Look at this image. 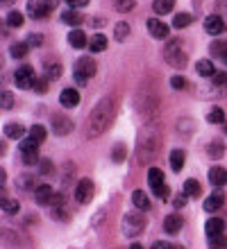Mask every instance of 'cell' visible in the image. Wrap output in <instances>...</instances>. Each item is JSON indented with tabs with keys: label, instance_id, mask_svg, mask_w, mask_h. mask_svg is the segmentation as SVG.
I'll list each match as a JSON object with an SVG mask.
<instances>
[{
	"label": "cell",
	"instance_id": "6da1fadb",
	"mask_svg": "<svg viewBox=\"0 0 227 249\" xmlns=\"http://www.w3.org/2000/svg\"><path fill=\"white\" fill-rule=\"evenodd\" d=\"M111 118H114V100H111V98H103L96 107H93V109H91L89 118H86L84 136L89 138V141H93V138H98V136H103L104 131H107V127H109Z\"/></svg>",
	"mask_w": 227,
	"mask_h": 249
},
{
	"label": "cell",
	"instance_id": "7a4b0ae2",
	"mask_svg": "<svg viewBox=\"0 0 227 249\" xmlns=\"http://www.w3.org/2000/svg\"><path fill=\"white\" fill-rule=\"evenodd\" d=\"M159 147H162V134L155 124H150L136 138V163L145 165L150 161H155L159 154Z\"/></svg>",
	"mask_w": 227,
	"mask_h": 249
},
{
	"label": "cell",
	"instance_id": "3957f363",
	"mask_svg": "<svg viewBox=\"0 0 227 249\" xmlns=\"http://www.w3.org/2000/svg\"><path fill=\"white\" fill-rule=\"evenodd\" d=\"M164 59L173 68H184L186 66V53H184V43L182 39H170L164 48Z\"/></svg>",
	"mask_w": 227,
	"mask_h": 249
},
{
	"label": "cell",
	"instance_id": "277c9868",
	"mask_svg": "<svg viewBox=\"0 0 227 249\" xmlns=\"http://www.w3.org/2000/svg\"><path fill=\"white\" fill-rule=\"evenodd\" d=\"M145 224H148V220H145V215H143V213H139V211L127 213V215L123 217V233L127 238L141 236L143 229H145Z\"/></svg>",
	"mask_w": 227,
	"mask_h": 249
},
{
	"label": "cell",
	"instance_id": "5b68a950",
	"mask_svg": "<svg viewBox=\"0 0 227 249\" xmlns=\"http://www.w3.org/2000/svg\"><path fill=\"white\" fill-rule=\"evenodd\" d=\"M73 75H75V82L80 86H84L93 75H96V61L91 59V57H80L75 61V68H73Z\"/></svg>",
	"mask_w": 227,
	"mask_h": 249
},
{
	"label": "cell",
	"instance_id": "8992f818",
	"mask_svg": "<svg viewBox=\"0 0 227 249\" xmlns=\"http://www.w3.org/2000/svg\"><path fill=\"white\" fill-rule=\"evenodd\" d=\"M57 0H27V16L30 18H45L55 9Z\"/></svg>",
	"mask_w": 227,
	"mask_h": 249
},
{
	"label": "cell",
	"instance_id": "52a82bcc",
	"mask_svg": "<svg viewBox=\"0 0 227 249\" xmlns=\"http://www.w3.org/2000/svg\"><path fill=\"white\" fill-rule=\"evenodd\" d=\"M19 150H21V161L25 165H34V163H39L41 159H39V145L34 143L32 138H23L19 145Z\"/></svg>",
	"mask_w": 227,
	"mask_h": 249
},
{
	"label": "cell",
	"instance_id": "ba28073f",
	"mask_svg": "<svg viewBox=\"0 0 227 249\" xmlns=\"http://www.w3.org/2000/svg\"><path fill=\"white\" fill-rule=\"evenodd\" d=\"M14 82H16V86L19 89H34V82H37V77H34V68L32 66H19L16 68V72H14Z\"/></svg>",
	"mask_w": 227,
	"mask_h": 249
},
{
	"label": "cell",
	"instance_id": "9c48e42d",
	"mask_svg": "<svg viewBox=\"0 0 227 249\" xmlns=\"http://www.w3.org/2000/svg\"><path fill=\"white\" fill-rule=\"evenodd\" d=\"M73 129H75V123L68 116H64V113H55L52 116V131L57 136H68Z\"/></svg>",
	"mask_w": 227,
	"mask_h": 249
},
{
	"label": "cell",
	"instance_id": "30bf717a",
	"mask_svg": "<svg viewBox=\"0 0 227 249\" xmlns=\"http://www.w3.org/2000/svg\"><path fill=\"white\" fill-rule=\"evenodd\" d=\"M73 195H75L78 204H89L93 199V181L91 179H80L75 190H73Z\"/></svg>",
	"mask_w": 227,
	"mask_h": 249
},
{
	"label": "cell",
	"instance_id": "8fae6325",
	"mask_svg": "<svg viewBox=\"0 0 227 249\" xmlns=\"http://www.w3.org/2000/svg\"><path fill=\"white\" fill-rule=\"evenodd\" d=\"M52 211L50 215L52 220H68V202H66V195H55V199H52Z\"/></svg>",
	"mask_w": 227,
	"mask_h": 249
},
{
	"label": "cell",
	"instance_id": "7c38bea8",
	"mask_svg": "<svg viewBox=\"0 0 227 249\" xmlns=\"http://www.w3.org/2000/svg\"><path fill=\"white\" fill-rule=\"evenodd\" d=\"M205 32L211 34V36H218V34L227 32V23L218 16V14H211V16L205 18Z\"/></svg>",
	"mask_w": 227,
	"mask_h": 249
},
{
	"label": "cell",
	"instance_id": "4fadbf2b",
	"mask_svg": "<svg viewBox=\"0 0 227 249\" xmlns=\"http://www.w3.org/2000/svg\"><path fill=\"white\" fill-rule=\"evenodd\" d=\"M225 220H221V217H209L207 222H205V233H207V238H218V236H225L227 229Z\"/></svg>",
	"mask_w": 227,
	"mask_h": 249
},
{
	"label": "cell",
	"instance_id": "5bb4252c",
	"mask_svg": "<svg viewBox=\"0 0 227 249\" xmlns=\"http://www.w3.org/2000/svg\"><path fill=\"white\" fill-rule=\"evenodd\" d=\"M148 30H150V34H152V39H168V34H170V27L159 18H150Z\"/></svg>",
	"mask_w": 227,
	"mask_h": 249
},
{
	"label": "cell",
	"instance_id": "9a60e30c",
	"mask_svg": "<svg viewBox=\"0 0 227 249\" xmlns=\"http://www.w3.org/2000/svg\"><path fill=\"white\" fill-rule=\"evenodd\" d=\"M34 199H37V204H41V206H48V204H52V199H55V190L48 184L37 186V188H34Z\"/></svg>",
	"mask_w": 227,
	"mask_h": 249
},
{
	"label": "cell",
	"instance_id": "2e32d148",
	"mask_svg": "<svg viewBox=\"0 0 227 249\" xmlns=\"http://www.w3.org/2000/svg\"><path fill=\"white\" fill-rule=\"evenodd\" d=\"M182 227H184V220H182L180 213H170V215H166V220H164V231H166L168 236L180 233Z\"/></svg>",
	"mask_w": 227,
	"mask_h": 249
},
{
	"label": "cell",
	"instance_id": "e0dca14e",
	"mask_svg": "<svg viewBox=\"0 0 227 249\" xmlns=\"http://www.w3.org/2000/svg\"><path fill=\"white\" fill-rule=\"evenodd\" d=\"M209 184L216 186V188L227 186V168H223V165H214V168L209 170Z\"/></svg>",
	"mask_w": 227,
	"mask_h": 249
},
{
	"label": "cell",
	"instance_id": "ac0fdd59",
	"mask_svg": "<svg viewBox=\"0 0 227 249\" xmlns=\"http://www.w3.org/2000/svg\"><path fill=\"white\" fill-rule=\"evenodd\" d=\"M59 102L64 109H75L80 105V93L75 89H64V91L59 93Z\"/></svg>",
	"mask_w": 227,
	"mask_h": 249
},
{
	"label": "cell",
	"instance_id": "d6986e66",
	"mask_svg": "<svg viewBox=\"0 0 227 249\" xmlns=\"http://www.w3.org/2000/svg\"><path fill=\"white\" fill-rule=\"evenodd\" d=\"M2 131H5V138H14V141H19V138H23L25 136V131H30V129H25L21 123H7L5 127H2Z\"/></svg>",
	"mask_w": 227,
	"mask_h": 249
},
{
	"label": "cell",
	"instance_id": "ffe728a7",
	"mask_svg": "<svg viewBox=\"0 0 227 249\" xmlns=\"http://www.w3.org/2000/svg\"><path fill=\"white\" fill-rule=\"evenodd\" d=\"M68 43H71L75 50H82V48L89 46V39H86V34L82 30H71L68 32Z\"/></svg>",
	"mask_w": 227,
	"mask_h": 249
},
{
	"label": "cell",
	"instance_id": "44dd1931",
	"mask_svg": "<svg viewBox=\"0 0 227 249\" xmlns=\"http://www.w3.org/2000/svg\"><path fill=\"white\" fill-rule=\"evenodd\" d=\"M225 204V195L223 193H214V195H209L207 199H205V211L207 213H214V211H218Z\"/></svg>",
	"mask_w": 227,
	"mask_h": 249
},
{
	"label": "cell",
	"instance_id": "7402d4cb",
	"mask_svg": "<svg viewBox=\"0 0 227 249\" xmlns=\"http://www.w3.org/2000/svg\"><path fill=\"white\" fill-rule=\"evenodd\" d=\"M173 7H175V0H155L152 2V12L157 16H166V14L173 12Z\"/></svg>",
	"mask_w": 227,
	"mask_h": 249
},
{
	"label": "cell",
	"instance_id": "603a6c76",
	"mask_svg": "<svg viewBox=\"0 0 227 249\" xmlns=\"http://www.w3.org/2000/svg\"><path fill=\"white\" fill-rule=\"evenodd\" d=\"M148 184H150V188L152 190H157V188H162L166 181H164V172L159 170V168H150L148 170Z\"/></svg>",
	"mask_w": 227,
	"mask_h": 249
},
{
	"label": "cell",
	"instance_id": "cb8c5ba5",
	"mask_svg": "<svg viewBox=\"0 0 227 249\" xmlns=\"http://www.w3.org/2000/svg\"><path fill=\"white\" fill-rule=\"evenodd\" d=\"M195 71H198V75H202V77H214L216 75V68L214 64L209 59H200L198 64H195Z\"/></svg>",
	"mask_w": 227,
	"mask_h": 249
},
{
	"label": "cell",
	"instance_id": "d4e9b609",
	"mask_svg": "<svg viewBox=\"0 0 227 249\" xmlns=\"http://www.w3.org/2000/svg\"><path fill=\"white\" fill-rule=\"evenodd\" d=\"M45 134H48V131H45L43 124H32V127H30V131H27V138H32L37 145H41L45 141Z\"/></svg>",
	"mask_w": 227,
	"mask_h": 249
},
{
	"label": "cell",
	"instance_id": "484cf974",
	"mask_svg": "<svg viewBox=\"0 0 227 249\" xmlns=\"http://www.w3.org/2000/svg\"><path fill=\"white\" fill-rule=\"evenodd\" d=\"M184 161H186L184 150H173L170 152V168H173L175 172H180L182 168H184Z\"/></svg>",
	"mask_w": 227,
	"mask_h": 249
},
{
	"label": "cell",
	"instance_id": "4316f807",
	"mask_svg": "<svg viewBox=\"0 0 227 249\" xmlns=\"http://www.w3.org/2000/svg\"><path fill=\"white\" fill-rule=\"evenodd\" d=\"M223 152H225V143H223L221 138H216V141H211V143L207 145V154L209 159H221Z\"/></svg>",
	"mask_w": 227,
	"mask_h": 249
},
{
	"label": "cell",
	"instance_id": "83f0119b",
	"mask_svg": "<svg viewBox=\"0 0 227 249\" xmlns=\"http://www.w3.org/2000/svg\"><path fill=\"white\" fill-rule=\"evenodd\" d=\"M89 48H91V53H103L104 48H107V36L104 34H93L89 39Z\"/></svg>",
	"mask_w": 227,
	"mask_h": 249
},
{
	"label": "cell",
	"instance_id": "f1b7e54d",
	"mask_svg": "<svg viewBox=\"0 0 227 249\" xmlns=\"http://www.w3.org/2000/svg\"><path fill=\"white\" fill-rule=\"evenodd\" d=\"M132 202H134L136 209H141V211L150 209V199H148V195H145L143 190H134V193H132Z\"/></svg>",
	"mask_w": 227,
	"mask_h": 249
},
{
	"label": "cell",
	"instance_id": "f546056e",
	"mask_svg": "<svg viewBox=\"0 0 227 249\" xmlns=\"http://www.w3.org/2000/svg\"><path fill=\"white\" fill-rule=\"evenodd\" d=\"M184 193H186L191 199H195V197H200L202 188H200V181H195V179H186L184 181Z\"/></svg>",
	"mask_w": 227,
	"mask_h": 249
},
{
	"label": "cell",
	"instance_id": "4dcf8cb0",
	"mask_svg": "<svg viewBox=\"0 0 227 249\" xmlns=\"http://www.w3.org/2000/svg\"><path fill=\"white\" fill-rule=\"evenodd\" d=\"M62 20H64L66 25H80V23H82V14L80 12H75V9H68V12H64L62 14Z\"/></svg>",
	"mask_w": 227,
	"mask_h": 249
},
{
	"label": "cell",
	"instance_id": "1f68e13d",
	"mask_svg": "<svg viewBox=\"0 0 227 249\" xmlns=\"http://www.w3.org/2000/svg\"><path fill=\"white\" fill-rule=\"evenodd\" d=\"M207 120L211 124H225V111H223L221 107H214V109L207 113Z\"/></svg>",
	"mask_w": 227,
	"mask_h": 249
},
{
	"label": "cell",
	"instance_id": "d6a6232c",
	"mask_svg": "<svg viewBox=\"0 0 227 249\" xmlns=\"http://www.w3.org/2000/svg\"><path fill=\"white\" fill-rule=\"evenodd\" d=\"M127 36H130V25H127V23H116V25H114V39L125 41Z\"/></svg>",
	"mask_w": 227,
	"mask_h": 249
},
{
	"label": "cell",
	"instance_id": "836d02e7",
	"mask_svg": "<svg viewBox=\"0 0 227 249\" xmlns=\"http://www.w3.org/2000/svg\"><path fill=\"white\" fill-rule=\"evenodd\" d=\"M5 23L9 27H21L23 23H25V16H23L21 12H9L7 14V18H5Z\"/></svg>",
	"mask_w": 227,
	"mask_h": 249
},
{
	"label": "cell",
	"instance_id": "e575fe53",
	"mask_svg": "<svg viewBox=\"0 0 227 249\" xmlns=\"http://www.w3.org/2000/svg\"><path fill=\"white\" fill-rule=\"evenodd\" d=\"M209 53L214 54V57H223V59H225L227 57V43L225 41H214V43L209 46Z\"/></svg>",
	"mask_w": 227,
	"mask_h": 249
},
{
	"label": "cell",
	"instance_id": "d590c367",
	"mask_svg": "<svg viewBox=\"0 0 227 249\" xmlns=\"http://www.w3.org/2000/svg\"><path fill=\"white\" fill-rule=\"evenodd\" d=\"M2 211H5L7 215H16L21 211V204L16 202V199H7V197H2Z\"/></svg>",
	"mask_w": 227,
	"mask_h": 249
},
{
	"label": "cell",
	"instance_id": "8d00e7d4",
	"mask_svg": "<svg viewBox=\"0 0 227 249\" xmlns=\"http://www.w3.org/2000/svg\"><path fill=\"white\" fill-rule=\"evenodd\" d=\"M27 41H21V43H14L12 46V50H9V54H12L14 59H21V57H25L27 54Z\"/></svg>",
	"mask_w": 227,
	"mask_h": 249
},
{
	"label": "cell",
	"instance_id": "74e56055",
	"mask_svg": "<svg viewBox=\"0 0 227 249\" xmlns=\"http://www.w3.org/2000/svg\"><path fill=\"white\" fill-rule=\"evenodd\" d=\"M191 14H175V18H173V27H175V30H182V27H186V25H191Z\"/></svg>",
	"mask_w": 227,
	"mask_h": 249
},
{
	"label": "cell",
	"instance_id": "f35d334b",
	"mask_svg": "<svg viewBox=\"0 0 227 249\" xmlns=\"http://www.w3.org/2000/svg\"><path fill=\"white\" fill-rule=\"evenodd\" d=\"M136 5V0H116V12L125 14V12H132Z\"/></svg>",
	"mask_w": 227,
	"mask_h": 249
},
{
	"label": "cell",
	"instance_id": "ab89813d",
	"mask_svg": "<svg viewBox=\"0 0 227 249\" xmlns=\"http://www.w3.org/2000/svg\"><path fill=\"white\" fill-rule=\"evenodd\" d=\"M62 75V66L59 64H48L45 66V77L48 79H57Z\"/></svg>",
	"mask_w": 227,
	"mask_h": 249
},
{
	"label": "cell",
	"instance_id": "60d3db41",
	"mask_svg": "<svg viewBox=\"0 0 227 249\" xmlns=\"http://www.w3.org/2000/svg\"><path fill=\"white\" fill-rule=\"evenodd\" d=\"M39 172L43 175V177H52V175H55V170H52V163L48 161V159H41V161H39Z\"/></svg>",
	"mask_w": 227,
	"mask_h": 249
},
{
	"label": "cell",
	"instance_id": "b9f144b4",
	"mask_svg": "<svg viewBox=\"0 0 227 249\" xmlns=\"http://www.w3.org/2000/svg\"><path fill=\"white\" fill-rule=\"evenodd\" d=\"M111 157H114V161H116V163H123L125 157H127V150H125V145H116Z\"/></svg>",
	"mask_w": 227,
	"mask_h": 249
},
{
	"label": "cell",
	"instance_id": "7bdbcfd3",
	"mask_svg": "<svg viewBox=\"0 0 227 249\" xmlns=\"http://www.w3.org/2000/svg\"><path fill=\"white\" fill-rule=\"evenodd\" d=\"M0 107H2V109H12L14 107V95L9 91H2V95H0Z\"/></svg>",
	"mask_w": 227,
	"mask_h": 249
},
{
	"label": "cell",
	"instance_id": "ee69618b",
	"mask_svg": "<svg viewBox=\"0 0 227 249\" xmlns=\"http://www.w3.org/2000/svg\"><path fill=\"white\" fill-rule=\"evenodd\" d=\"M170 86H173L175 91H184L188 86V82L184 77H180V75H175V77H170Z\"/></svg>",
	"mask_w": 227,
	"mask_h": 249
},
{
	"label": "cell",
	"instance_id": "f6af8a7d",
	"mask_svg": "<svg viewBox=\"0 0 227 249\" xmlns=\"http://www.w3.org/2000/svg\"><path fill=\"white\" fill-rule=\"evenodd\" d=\"M19 188H25V190L37 188V186H34V175H25V177H21L19 179Z\"/></svg>",
	"mask_w": 227,
	"mask_h": 249
},
{
	"label": "cell",
	"instance_id": "bcb514c9",
	"mask_svg": "<svg viewBox=\"0 0 227 249\" xmlns=\"http://www.w3.org/2000/svg\"><path fill=\"white\" fill-rule=\"evenodd\" d=\"M48 82H50L48 77H37V82H34V91H37V93H45V91H48Z\"/></svg>",
	"mask_w": 227,
	"mask_h": 249
},
{
	"label": "cell",
	"instance_id": "7dc6e473",
	"mask_svg": "<svg viewBox=\"0 0 227 249\" xmlns=\"http://www.w3.org/2000/svg\"><path fill=\"white\" fill-rule=\"evenodd\" d=\"M188 199H191V197H188L186 193H184V195H177V197H175V202H173V206H175V211L184 209V206H186V204H188Z\"/></svg>",
	"mask_w": 227,
	"mask_h": 249
},
{
	"label": "cell",
	"instance_id": "c3c4849f",
	"mask_svg": "<svg viewBox=\"0 0 227 249\" xmlns=\"http://www.w3.org/2000/svg\"><path fill=\"white\" fill-rule=\"evenodd\" d=\"M155 195L159 197V199H164V202H168V199H170V188H168L166 184H164L162 188H157V190H155Z\"/></svg>",
	"mask_w": 227,
	"mask_h": 249
},
{
	"label": "cell",
	"instance_id": "681fc988",
	"mask_svg": "<svg viewBox=\"0 0 227 249\" xmlns=\"http://www.w3.org/2000/svg\"><path fill=\"white\" fill-rule=\"evenodd\" d=\"M211 79H214V86H216V89H218V86H225V84H227V75H225V72H216Z\"/></svg>",
	"mask_w": 227,
	"mask_h": 249
},
{
	"label": "cell",
	"instance_id": "f907efd6",
	"mask_svg": "<svg viewBox=\"0 0 227 249\" xmlns=\"http://www.w3.org/2000/svg\"><path fill=\"white\" fill-rule=\"evenodd\" d=\"M43 43V36L41 34H30L27 36V46H41Z\"/></svg>",
	"mask_w": 227,
	"mask_h": 249
},
{
	"label": "cell",
	"instance_id": "816d5d0a",
	"mask_svg": "<svg viewBox=\"0 0 227 249\" xmlns=\"http://www.w3.org/2000/svg\"><path fill=\"white\" fill-rule=\"evenodd\" d=\"M71 9H80V7H86L89 5V0H66Z\"/></svg>",
	"mask_w": 227,
	"mask_h": 249
},
{
	"label": "cell",
	"instance_id": "f5cc1de1",
	"mask_svg": "<svg viewBox=\"0 0 227 249\" xmlns=\"http://www.w3.org/2000/svg\"><path fill=\"white\" fill-rule=\"evenodd\" d=\"M170 243H164V240H157L155 245H152V249H168Z\"/></svg>",
	"mask_w": 227,
	"mask_h": 249
},
{
	"label": "cell",
	"instance_id": "db71d44e",
	"mask_svg": "<svg viewBox=\"0 0 227 249\" xmlns=\"http://www.w3.org/2000/svg\"><path fill=\"white\" fill-rule=\"evenodd\" d=\"M127 249H143V245H136V243H134V245H130Z\"/></svg>",
	"mask_w": 227,
	"mask_h": 249
},
{
	"label": "cell",
	"instance_id": "11a10c76",
	"mask_svg": "<svg viewBox=\"0 0 227 249\" xmlns=\"http://www.w3.org/2000/svg\"><path fill=\"white\" fill-rule=\"evenodd\" d=\"M168 249H184V247H182V245H173V243H170V247Z\"/></svg>",
	"mask_w": 227,
	"mask_h": 249
},
{
	"label": "cell",
	"instance_id": "9f6ffc18",
	"mask_svg": "<svg viewBox=\"0 0 227 249\" xmlns=\"http://www.w3.org/2000/svg\"><path fill=\"white\" fill-rule=\"evenodd\" d=\"M0 2H2V5H12L14 0H0Z\"/></svg>",
	"mask_w": 227,
	"mask_h": 249
},
{
	"label": "cell",
	"instance_id": "6f0895ef",
	"mask_svg": "<svg viewBox=\"0 0 227 249\" xmlns=\"http://www.w3.org/2000/svg\"><path fill=\"white\" fill-rule=\"evenodd\" d=\"M225 134H227V123H225Z\"/></svg>",
	"mask_w": 227,
	"mask_h": 249
},
{
	"label": "cell",
	"instance_id": "680465c9",
	"mask_svg": "<svg viewBox=\"0 0 227 249\" xmlns=\"http://www.w3.org/2000/svg\"><path fill=\"white\" fill-rule=\"evenodd\" d=\"M225 61H227V57H225Z\"/></svg>",
	"mask_w": 227,
	"mask_h": 249
},
{
	"label": "cell",
	"instance_id": "91938a15",
	"mask_svg": "<svg viewBox=\"0 0 227 249\" xmlns=\"http://www.w3.org/2000/svg\"><path fill=\"white\" fill-rule=\"evenodd\" d=\"M225 249H227V247H225Z\"/></svg>",
	"mask_w": 227,
	"mask_h": 249
}]
</instances>
